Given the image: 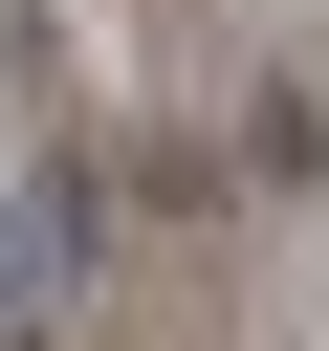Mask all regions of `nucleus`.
Here are the masks:
<instances>
[{
  "label": "nucleus",
  "instance_id": "f257e3e1",
  "mask_svg": "<svg viewBox=\"0 0 329 351\" xmlns=\"http://www.w3.org/2000/svg\"><path fill=\"white\" fill-rule=\"evenodd\" d=\"M22 307H44V219L0 197V329H22Z\"/></svg>",
  "mask_w": 329,
  "mask_h": 351
}]
</instances>
